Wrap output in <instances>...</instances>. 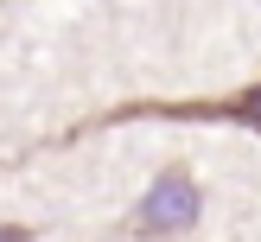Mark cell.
Segmentation results:
<instances>
[{
  "mask_svg": "<svg viewBox=\"0 0 261 242\" xmlns=\"http://www.w3.org/2000/svg\"><path fill=\"white\" fill-rule=\"evenodd\" d=\"M0 242H32V229L25 223H0Z\"/></svg>",
  "mask_w": 261,
  "mask_h": 242,
  "instance_id": "3957f363",
  "label": "cell"
},
{
  "mask_svg": "<svg viewBox=\"0 0 261 242\" xmlns=\"http://www.w3.org/2000/svg\"><path fill=\"white\" fill-rule=\"evenodd\" d=\"M198 210H204V191H198V178H191V166H166L121 229L140 236V242H172V236H185V229L198 223Z\"/></svg>",
  "mask_w": 261,
  "mask_h": 242,
  "instance_id": "7a4b0ae2",
  "label": "cell"
},
{
  "mask_svg": "<svg viewBox=\"0 0 261 242\" xmlns=\"http://www.w3.org/2000/svg\"><path fill=\"white\" fill-rule=\"evenodd\" d=\"M121 121H229V127L261 134V76H255L249 89H229V96H185V102L134 96V102H115V109L89 115L83 127H70L64 140H83V134H96V127H121Z\"/></svg>",
  "mask_w": 261,
  "mask_h": 242,
  "instance_id": "6da1fadb",
  "label": "cell"
}]
</instances>
